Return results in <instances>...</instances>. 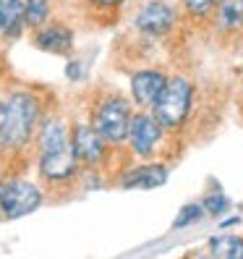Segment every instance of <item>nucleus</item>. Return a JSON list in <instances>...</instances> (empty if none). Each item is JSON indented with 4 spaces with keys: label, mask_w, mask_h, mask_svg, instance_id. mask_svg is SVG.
<instances>
[{
    "label": "nucleus",
    "mask_w": 243,
    "mask_h": 259,
    "mask_svg": "<svg viewBox=\"0 0 243 259\" xmlns=\"http://www.w3.org/2000/svg\"><path fill=\"white\" fill-rule=\"evenodd\" d=\"M37 170H39V178L50 186H66L81 170V162L71 144V128L55 115L39 120Z\"/></svg>",
    "instance_id": "1"
},
{
    "label": "nucleus",
    "mask_w": 243,
    "mask_h": 259,
    "mask_svg": "<svg viewBox=\"0 0 243 259\" xmlns=\"http://www.w3.org/2000/svg\"><path fill=\"white\" fill-rule=\"evenodd\" d=\"M42 120V102L34 92L16 89L6 97V118L0 128V147L8 152H19L37 136Z\"/></svg>",
    "instance_id": "2"
},
{
    "label": "nucleus",
    "mask_w": 243,
    "mask_h": 259,
    "mask_svg": "<svg viewBox=\"0 0 243 259\" xmlns=\"http://www.w3.org/2000/svg\"><path fill=\"white\" fill-rule=\"evenodd\" d=\"M196 108V84L188 73H170L168 84L162 87L157 102L152 105V113L170 134L186 131L193 120Z\"/></svg>",
    "instance_id": "3"
},
{
    "label": "nucleus",
    "mask_w": 243,
    "mask_h": 259,
    "mask_svg": "<svg viewBox=\"0 0 243 259\" xmlns=\"http://www.w3.org/2000/svg\"><path fill=\"white\" fill-rule=\"evenodd\" d=\"M136 113V105L131 97L123 95H105L94 108H92V126L110 147H126L128 139V128H131V118Z\"/></svg>",
    "instance_id": "4"
},
{
    "label": "nucleus",
    "mask_w": 243,
    "mask_h": 259,
    "mask_svg": "<svg viewBox=\"0 0 243 259\" xmlns=\"http://www.w3.org/2000/svg\"><path fill=\"white\" fill-rule=\"evenodd\" d=\"M180 19H183V11H178L173 0H144L133 13V29L144 39L162 42L175 34Z\"/></svg>",
    "instance_id": "5"
},
{
    "label": "nucleus",
    "mask_w": 243,
    "mask_h": 259,
    "mask_svg": "<svg viewBox=\"0 0 243 259\" xmlns=\"http://www.w3.org/2000/svg\"><path fill=\"white\" fill-rule=\"evenodd\" d=\"M168 139H170V131L160 123L155 113L136 108L131 118L128 139H126V147L136 160H157Z\"/></svg>",
    "instance_id": "6"
},
{
    "label": "nucleus",
    "mask_w": 243,
    "mask_h": 259,
    "mask_svg": "<svg viewBox=\"0 0 243 259\" xmlns=\"http://www.w3.org/2000/svg\"><path fill=\"white\" fill-rule=\"evenodd\" d=\"M44 202V191L39 184L29 178H6L0 181V204H3L6 220H19L37 212Z\"/></svg>",
    "instance_id": "7"
},
{
    "label": "nucleus",
    "mask_w": 243,
    "mask_h": 259,
    "mask_svg": "<svg viewBox=\"0 0 243 259\" xmlns=\"http://www.w3.org/2000/svg\"><path fill=\"white\" fill-rule=\"evenodd\" d=\"M168 71L160 68V66H141L131 73L128 79V95L131 102L136 105L139 110H152V105L157 102L162 87L168 84Z\"/></svg>",
    "instance_id": "8"
},
{
    "label": "nucleus",
    "mask_w": 243,
    "mask_h": 259,
    "mask_svg": "<svg viewBox=\"0 0 243 259\" xmlns=\"http://www.w3.org/2000/svg\"><path fill=\"white\" fill-rule=\"evenodd\" d=\"M71 144H73V152H76V157H79L81 167H100L105 160H108L110 144L97 134V128L92 126V120L73 123V128H71Z\"/></svg>",
    "instance_id": "9"
},
{
    "label": "nucleus",
    "mask_w": 243,
    "mask_h": 259,
    "mask_svg": "<svg viewBox=\"0 0 243 259\" xmlns=\"http://www.w3.org/2000/svg\"><path fill=\"white\" fill-rule=\"evenodd\" d=\"M170 176V165L160 162V160H139L136 165H131L128 170H123L118 176V186L120 189H139V191H149L162 186Z\"/></svg>",
    "instance_id": "10"
},
{
    "label": "nucleus",
    "mask_w": 243,
    "mask_h": 259,
    "mask_svg": "<svg viewBox=\"0 0 243 259\" xmlns=\"http://www.w3.org/2000/svg\"><path fill=\"white\" fill-rule=\"evenodd\" d=\"M34 48L42 53H50V55H71L73 50V29L60 24V21H47L34 29Z\"/></svg>",
    "instance_id": "11"
},
{
    "label": "nucleus",
    "mask_w": 243,
    "mask_h": 259,
    "mask_svg": "<svg viewBox=\"0 0 243 259\" xmlns=\"http://www.w3.org/2000/svg\"><path fill=\"white\" fill-rule=\"evenodd\" d=\"M209 24L222 39L243 34V0H217Z\"/></svg>",
    "instance_id": "12"
},
{
    "label": "nucleus",
    "mask_w": 243,
    "mask_h": 259,
    "mask_svg": "<svg viewBox=\"0 0 243 259\" xmlns=\"http://www.w3.org/2000/svg\"><path fill=\"white\" fill-rule=\"evenodd\" d=\"M24 29H26L24 0H0V34L16 39Z\"/></svg>",
    "instance_id": "13"
},
{
    "label": "nucleus",
    "mask_w": 243,
    "mask_h": 259,
    "mask_svg": "<svg viewBox=\"0 0 243 259\" xmlns=\"http://www.w3.org/2000/svg\"><path fill=\"white\" fill-rule=\"evenodd\" d=\"M207 254L215 259H243V238L233 233H220L207 241Z\"/></svg>",
    "instance_id": "14"
},
{
    "label": "nucleus",
    "mask_w": 243,
    "mask_h": 259,
    "mask_svg": "<svg viewBox=\"0 0 243 259\" xmlns=\"http://www.w3.org/2000/svg\"><path fill=\"white\" fill-rule=\"evenodd\" d=\"M215 6H217V0H180L183 19L191 24H209Z\"/></svg>",
    "instance_id": "15"
},
{
    "label": "nucleus",
    "mask_w": 243,
    "mask_h": 259,
    "mask_svg": "<svg viewBox=\"0 0 243 259\" xmlns=\"http://www.w3.org/2000/svg\"><path fill=\"white\" fill-rule=\"evenodd\" d=\"M50 0H24V19L29 29H37L50 21Z\"/></svg>",
    "instance_id": "16"
},
{
    "label": "nucleus",
    "mask_w": 243,
    "mask_h": 259,
    "mask_svg": "<svg viewBox=\"0 0 243 259\" xmlns=\"http://www.w3.org/2000/svg\"><path fill=\"white\" fill-rule=\"evenodd\" d=\"M204 215H207V212H204V207H202V199H199V202H188V204H183V207L178 209V215H175V220H173V228H175V231L191 228V225L199 223Z\"/></svg>",
    "instance_id": "17"
},
{
    "label": "nucleus",
    "mask_w": 243,
    "mask_h": 259,
    "mask_svg": "<svg viewBox=\"0 0 243 259\" xmlns=\"http://www.w3.org/2000/svg\"><path fill=\"white\" fill-rule=\"evenodd\" d=\"M202 207L209 218H222L227 209H230V199L222 194V191H212V194H204L202 196Z\"/></svg>",
    "instance_id": "18"
},
{
    "label": "nucleus",
    "mask_w": 243,
    "mask_h": 259,
    "mask_svg": "<svg viewBox=\"0 0 243 259\" xmlns=\"http://www.w3.org/2000/svg\"><path fill=\"white\" fill-rule=\"evenodd\" d=\"M123 3H126V0H89V6L102 8V11H118Z\"/></svg>",
    "instance_id": "19"
},
{
    "label": "nucleus",
    "mask_w": 243,
    "mask_h": 259,
    "mask_svg": "<svg viewBox=\"0 0 243 259\" xmlns=\"http://www.w3.org/2000/svg\"><path fill=\"white\" fill-rule=\"evenodd\" d=\"M3 118H6V100H0V128H3Z\"/></svg>",
    "instance_id": "20"
},
{
    "label": "nucleus",
    "mask_w": 243,
    "mask_h": 259,
    "mask_svg": "<svg viewBox=\"0 0 243 259\" xmlns=\"http://www.w3.org/2000/svg\"><path fill=\"white\" fill-rule=\"evenodd\" d=\"M0 220H6V212H3V204H0Z\"/></svg>",
    "instance_id": "21"
}]
</instances>
